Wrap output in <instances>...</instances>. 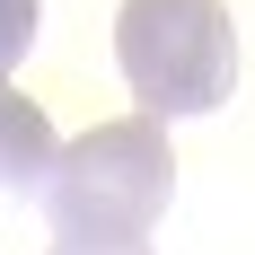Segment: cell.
Segmentation results:
<instances>
[{"label":"cell","instance_id":"obj_1","mask_svg":"<svg viewBox=\"0 0 255 255\" xmlns=\"http://www.w3.org/2000/svg\"><path fill=\"white\" fill-rule=\"evenodd\" d=\"M167 194H176V158H167V132H158L150 115H115V124L79 132L71 150L53 158L44 220H53V238L132 247V238H150V229H158Z\"/></svg>","mask_w":255,"mask_h":255},{"label":"cell","instance_id":"obj_2","mask_svg":"<svg viewBox=\"0 0 255 255\" xmlns=\"http://www.w3.org/2000/svg\"><path fill=\"white\" fill-rule=\"evenodd\" d=\"M115 71L150 124L229 106V88H238L229 0H124L115 9Z\"/></svg>","mask_w":255,"mask_h":255},{"label":"cell","instance_id":"obj_3","mask_svg":"<svg viewBox=\"0 0 255 255\" xmlns=\"http://www.w3.org/2000/svg\"><path fill=\"white\" fill-rule=\"evenodd\" d=\"M53 158H62V141H53L44 106H35V97H18V88L0 79V194H18V203L35 194V203H44Z\"/></svg>","mask_w":255,"mask_h":255},{"label":"cell","instance_id":"obj_4","mask_svg":"<svg viewBox=\"0 0 255 255\" xmlns=\"http://www.w3.org/2000/svg\"><path fill=\"white\" fill-rule=\"evenodd\" d=\"M35 26H44V0H0V79H9V71L26 62Z\"/></svg>","mask_w":255,"mask_h":255},{"label":"cell","instance_id":"obj_5","mask_svg":"<svg viewBox=\"0 0 255 255\" xmlns=\"http://www.w3.org/2000/svg\"><path fill=\"white\" fill-rule=\"evenodd\" d=\"M44 255H150V238H132V247H97V238H53Z\"/></svg>","mask_w":255,"mask_h":255}]
</instances>
